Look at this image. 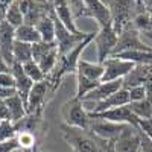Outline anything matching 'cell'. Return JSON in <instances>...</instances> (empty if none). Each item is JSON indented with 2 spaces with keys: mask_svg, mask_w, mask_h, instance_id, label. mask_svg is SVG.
<instances>
[{
  "mask_svg": "<svg viewBox=\"0 0 152 152\" xmlns=\"http://www.w3.org/2000/svg\"><path fill=\"white\" fill-rule=\"evenodd\" d=\"M102 2H104V3L107 5V6H111V5H113L114 2H116V0H102Z\"/></svg>",
  "mask_w": 152,
  "mask_h": 152,
  "instance_id": "cell-42",
  "label": "cell"
},
{
  "mask_svg": "<svg viewBox=\"0 0 152 152\" xmlns=\"http://www.w3.org/2000/svg\"><path fill=\"white\" fill-rule=\"evenodd\" d=\"M20 8L24 15V23L35 24L46 18L53 15L52 2H41V0H20Z\"/></svg>",
  "mask_w": 152,
  "mask_h": 152,
  "instance_id": "cell-6",
  "label": "cell"
},
{
  "mask_svg": "<svg viewBox=\"0 0 152 152\" xmlns=\"http://www.w3.org/2000/svg\"><path fill=\"white\" fill-rule=\"evenodd\" d=\"M75 20H78L81 17H87V8H85V0H67Z\"/></svg>",
  "mask_w": 152,
  "mask_h": 152,
  "instance_id": "cell-33",
  "label": "cell"
},
{
  "mask_svg": "<svg viewBox=\"0 0 152 152\" xmlns=\"http://www.w3.org/2000/svg\"><path fill=\"white\" fill-rule=\"evenodd\" d=\"M35 28H37L38 34H40V37H41V41L55 43V20H53V15L40 20L35 24Z\"/></svg>",
  "mask_w": 152,
  "mask_h": 152,
  "instance_id": "cell-23",
  "label": "cell"
},
{
  "mask_svg": "<svg viewBox=\"0 0 152 152\" xmlns=\"http://www.w3.org/2000/svg\"><path fill=\"white\" fill-rule=\"evenodd\" d=\"M128 125L123 123H114L110 120H104V119H93L90 120V129L93 134H96L99 138H102L105 142H116L119 135L125 131V128Z\"/></svg>",
  "mask_w": 152,
  "mask_h": 152,
  "instance_id": "cell-8",
  "label": "cell"
},
{
  "mask_svg": "<svg viewBox=\"0 0 152 152\" xmlns=\"http://www.w3.org/2000/svg\"><path fill=\"white\" fill-rule=\"evenodd\" d=\"M105 152H116V149H114V142H110V145H108Z\"/></svg>",
  "mask_w": 152,
  "mask_h": 152,
  "instance_id": "cell-41",
  "label": "cell"
},
{
  "mask_svg": "<svg viewBox=\"0 0 152 152\" xmlns=\"http://www.w3.org/2000/svg\"><path fill=\"white\" fill-rule=\"evenodd\" d=\"M149 72H151V66H135L123 79V88L129 90L132 87H138V85H145L148 78H149Z\"/></svg>",
  "mask_w": 152,
  "mask_h": 152,
  "instance_id": "cell-19",
  "label": "cell"
},
{
  "mask_svg": "<svg viewBox=\"0 0 152 152\" xmlns=\"http://www.w3.org/2000/svg\"><path fill=\"white\" fill-rule=\"evenodd\" d=\"M5 20L14 29H17L21 24H24V15H23L21 8H20V0H14V2L9 5V8L6 9V14H5Z\"/></svg>",
  "mask_w": 152,
  "mask_h": 152,
  "instance_id": "cell-27",
  "label": "cell"
},
{
  "mask_svg": "<svg viewBox=\"0 0 152 152\" xmlns=\"http://www.w3.org/2000/svg\"><path fill=\"white\" fill-rule=\"evenodd\" d=\"M140 37H142L140 32L134 28V23H132L131 26H128L119 35V41H117L116 49H114L113 56L123 53V52H131V50H151L152 47L146 46Z\"/></svg>",
  "mask_w": 152,
  "mask_h": 152,
  "instance_id": "cell-7",
  "label": "cell"
},
{
  "mask_svg": "<svg viewBox=\"0 0 152 152\" xmlns=\"http://www.w3.org/2000/svg\"><path fill=\"white\" fill-rule=\"evenodd\" d=\"M134 28L140 32V35L148 37L152 41V14L146 11L138 12L134 18Z\"/></svg>",
  "mask_w": 152,
  "mask_h": 152,
  "instance_id": "cell-24",
  "label": "cell"
},
{
  "mask_svg": "<svg viewBox=\"0 0 152 152\" xmlns=\"http://www.w3.org/2000/svg\"><path fill=\"white\" fill-rule=\"evenodd\" d=\"M17 142L20 149H26V151H34L35 148V134L29 132V131H18L17 135Z\"/></svg>",
  "mask_w": 152,
  "mask_h": 152,
  "instance_id": "cell-31",
  "label": "cell"
},
{
  "mask_svg": "<svg viewBox=\"0 0 152 152\" xmlns=\"http://www.w3.org/2000/svg\"><path fill=\"white\" fill-rule=\"evenodd\" d=\"M116 152H140L142 149V131L138 126L128 125L125 131L114 142Z\"/></svg>",
  "mask_w": 152,
  "mask_h": 152,
  "instance_id": "cell-9",
  "label": "cell"
},
{
  "mask_svg": "<svg viewBox=\"0 0 152 152\" xmlns=\"http://www.w3.org/2000/svg\"><path fill=\"white\" fill-rule=\"evenodd\" d=\"M62 119H64L62 123L75 126V128H82V129H88L91 120L82 100L76 97H72L62 105Z\"/></svg>",
  "mask_w": 152,
  "mask_h": 152,
  "instance_id": "cell-3",
  "label": "cell"
},
{
  "mask_svg": "<svg viewBox=\"0 0 152 152\" xmlns=\"http://www.w3.org/2000/svg\"><path fill=\"white\" fill-rule=\"evenodd\" d=\"M52 6H53V12H55V17L64 24L67 29H70L72 32L78 34L81 32L76 26V20L73 17V12L72 8L69 5L67 0H52Z\"/></svg>",
  "mask_w": 152,
  "mask_h": 152,
  "instance_id": "cell-17",
  "label": "cell"
},
{
  "mask_svg": "<svg viewBox=\"0 0 152 152\" xmlns=\"http://www.w3.org/2000/svg\"><path fill=\"white\" fill-rule=\"evenodd\" d=\"M59 52H58V47L56 49H53L52 52H49L40 62H37L38 66L41 67V70L46 73V76H49L50 73H52V70L55 69V66H56V62H58V59H59Z\"/></svg>",
  "mask_w": 152,
  "mask_h": 152,
  "instance_id": "cell-29",
  "label": "cell"
},
{
  "mask_svg": "<svg viewBox=\"0 0 152 152\" xmlns=\"http://www.w3.org/2000/svg\"><path fill=\"white\" fill-rule=\"evenodd\" d=\"M15 135H17V128L11 120L0 122V143L11 140V138H14Z\"/></svg>",
  "mask_w": 152,
  "mask_h": 152,
  "instance_id": "cell-32",
  "label": "cell"
},
{
  "mask_svg": "<svg viewBox=\"0 0 152 152\" xmlns=\"http://www.w3.org/2000/svg\"><path fill=\"white\" fill-rule=\"evenodd\" d=\"M56 43H44L40 41L37 44H32V58L35 62H40L49 52H52L53 49H56Z\"/></svg>",
  "mask_w": 152,
  "mask_h": 152,
  "instance_id": "cell-30",
  "label": "cell"
},
{
  "mask_svg": "<svg viewBox=\"0 0 152 152\" xmlns=\"http://www.w3.org/2000/svg\"><path fill=\"white\" fill-rule=\"evenodd\" d=\"M76 75L82 76V78L93 81V82H102L104 79V66L99 62H91L87 59H81L78 69H76Z\"/></svg>",
  "mask_w": 152,
  "mask_h": 152,
  "instance_id": "cell-18",
  "label": "cell"
},
{
  "mask_svg": "<svg viewBox=\"0 0 152 152\" xmlns=\"http://www.w3.org/2000/svg\"><path fill=\"white\" fill-rule=\"evenodd\" d=\"M50 88V84L49 81H43V82H37L32 88V91L29 94V99H28V114H38L41 116V111H43V107H44V102H46V94ZM52 90V88H50Z\"/></svg>",
  "mask_w": 152,
  "mask_h": 152,
  "instance_id": "cell-15",
  "label": "cell"
},
{
  "mask_svg": "<svg viewBox=\"0 0 152 152\" xmlns=\"http://www.w3.org/2000/svg\"><path fill=\"white\" fill-rule=\"evenodd\" d=\"M14 43H15V29L3 20L0 23V56H2L8 66L12 67L15 64L14 61Z\"/></svg>",
  "mask_w": 152,
  "mask_h": 152,
  "instance_id": "cell-12",
  "label": "cell"
},
{
  "mask_svg": "<svg viewBox=\"0 0 152 152\" xmlns=\"http://www.w3.org/2000/svg\"><path fill=\"white\" fill-rule=\"evenodd\" d=\"M12 53H14V61L18 62V64H21V66L34 61V58H32V44H29V43H23V41L15 40L14 52Z\"/></svg>",
  "mask_w": 152,
  "mask_h": 152,
  "instance_id": "cell-25",
  "label": "cell"
},
{
  "mask_svg": "<svg viewBox=\"0 0 152 152\" xmlns=\"http://www.w3.org/2000/svg\"><path fill=\"white\" fill-rule=\"evenodd\" d=\"M119 41V34L114 31L113 24L107 28H100L97 34H94V46H96V52H97V62L104 64V62L113 56L114 49L117 46Z\"/></svg>",
  "mask_w": 152,
  "mask_h": 152,
  "instance_id": "cell-4",
  "label": "cell"
},
{
  "mask_svg": "<svg viewBox=\"0 0 152 152\" xmlns=\"http://www.w3.org/2000/svg\"><path fill=\"white\" fill-rule=\"evenodd\" d=\"M102 66H104V79L102 81L125 79V76L135 67V64H132L131 61L122 59L119 56H110Z\"/></svg>",
  "mask_w": 152,
  "mask_h": 152,
  "instance_id": "cell-10",
  "label": "cell"
},
{
  "mask_svg": "<svg viewBox=\"0 0 152 152\" xmlns=\"http://www.w3.org/2000/svg\"><path fill=\"white\" fill-rule=\"evenodd\" d=\"M41 2H52V0H41Z\"/></svg>",
  "mask_w": 152,
  "mask_h": 152,
  "instance_id": "cell-44",
  "label": "cell"
},
{
  "mask_svg": "<svg viewBox=\"0 0 152 152\" xmlns=\"http://www.w3.org/2000/svg\"><path fill=\"white\" fill-rule=\"evenodd\" d=\"M5 104L8 107V111H9L12 123H17V122H20L21 119H24L28 116V107H26L24 100L18 94H14V96H11L9 99H6Z\"/></svg>",
  "mask_w": 152,
  "mask_h": 152,
  "instance_id": "cell-20",
  "label": "cell"
},
{
  "mask_svg": "<svg viewBox=\"0 0 152 152\" xmlns=\"http://www.w3.org/2000/svg\"><path fill=\"white\" fill-rule=\"evenodd\" d=\"M53 20H55V43L58 46L59 55H67L70 50H73L90 35L87 32H78V34L72 32L55 17V12H53Z\"/></svg>",
  "mask_w": 152,
  "mask_h": 152,
  "instance_id": "cell-5",
  "label": "cell"
},
{
  "mask_svg": "<svg viewBox=\"0 0 152 152\" xmlns=\"http://www.w3.org/2000/svg\"><path fill=\"white\" fill-rule=\"evenodd\" d=\"M128 91H129V104L131 102H140V100H145L149 96V93H148L145 85L132 87V88H129Z\"/></svg>",
  "mask_w": 152,
  "mask_h": 152,
  "instance_id": "cell-34",
  "label": "cell"
},
{
  "mask_svg": "<svg viewBox=\"0 0 152 152\" xmlns=\"http://www.w3.org/2000/svg\"><path fill=\"white\" fill-rule=\"evenodd\" d=\"M90 117L93 119H104V120H110L114 123H123V125H132V126H138V119L137 116L131 111L129 104L123 105V107H116L107 110L104 113H96V114H90Z\"/></svg>",
  "mask_w": 152,
  "mask_h": 152,
  "instance_id": "cell-11",
  "label": "cell"
},
{
  "mask_svg": "<svg viewBox=\"0 0 152 152\" xmlns=\"http://www.w3.org/2000/svg\"><path fill=\"white\" fill-rule=\"evenodd\" d=\"M111 20L113 28L119 35L134 23V18L138 12H142L137 0H116L111 6Z\"/></svg>",
  "mask_w": 152,
  "mask_h": 152,
  "instance_id": "cell-2",
  "label": "cell"
},
{
  "mask_svg": "<svg viewBox=\"0 0 152 152\" xmlns=\"http://www.w3.org/2000/svg\"><path fill=\"white\" fill-rule=\"evenodd\" d=\"M11 72H12V75H14V78H15L17 94L24 100V104H26V107H28V99H29V94H31L35 84L26 76V73H24V70H23V66L18 64V62H15V64L11 67Z\"/></svg>",
  "mask_w": 152,
  "mask_h": 152,
  "instance_id": "cell-16",
  "label": "cell"
},
{
  "mask_svg": "<svg viewBox=\"0 0 152 152\" xmlns=\"http://www.w3.org/2000/svg\"><path fill=\"white\" fill-rule=\"evenodd\" d=\"M129 108L138 120L152 119V96H148L145 100H140V102H131Z\"/></svg>",
  "mask_w": 152,
  "mask_h": 152,
  "instance_id": "cell-26",
  "label": "cell"
},
{
  "mask_svg": "<svg viewBox=\"0 0 152 152\" xmlns=\"http://www.w3.org/2000/svg\"><path fill=\"white\" fill-rule=\"evenodd\" d=\"M143 5H145V11L152 14V0H143Z\"/></svg>",
  "mask_w": 152,
  "mask_h": 152,
  "instance_id": "cell-40",
  "label": "cell"
},
{
  "mask_svg": "<svg viewBox=\"0 0 152 152\" xmlns=\"http://www.w3.org/2000/svg\"><path fill=\"white\" fill-rule=\"evenodd\" d=\"M120 88H123V79H119V81H102L94 90H91L81 100L82 102H88V104H97V102H100V100L110 97L111 94L117 93Z\"/></svg>",
  "mask_w": 152,
  "mask_h": 152,
  "instance_id": "cell-13",
  "label": "cell"
},
{
  "mask_svg": "<svg viewBox=\"0 0 152 152\" xmlns=\"http://www.w3.org/2000/svg\"><path fill=\"white\" fill-rule=\"evenodd\" d=\"M116 56L131 61L135 66H152V49L151 50H131V52H123Z\"/></svg>",
  "mask_w": 152,
  "mask_h": 152,
  "instance_id": "cell-21",
  "label": "cell"
},
{
  "mask_svg": "<svg viewBox=\"0 0 152 152\" xmlns=\"http://www.w3.org/2000/svg\"><path fill=\"white\" fill-rule=\"evenodd\" d=\"M15 40L23 41V43H29V44H37L41 41V37H40L35 26L24 23L20 28L15 29Z\"/></svg>",
  "mask_w": 152,
  "mask_h": 152,
  "instance_id": "cell-22",
  "label": "cell"
},
{
  "mask_svg": "<svg viewBox=\"0 0 152 152\" xmlns=\"http://www.w3.org/2000/svg\"><path fill=\"white\" fill-rule=\"evenodd\" d=\"M137 3H138V6H140V9H142V11H145V5H143V0H137Z\"/></svg>",
  "mask_w": 152,
  "mask_h": 152,
  "instance_id": "cell-43",
  "label": "cell"
},
{
  "mask_svg": "<svg viewBox=\"0 0 152 152\" xmlns=\"http://www.w3.org/2000/svg\"><path fill=\"white\" fill-rule=\"evenodd\" d=\"M23 70H24L26 76H28V78H29L34 84H37V82H43V81L47 79L46 73L41 70V67L38 66L35 61H31V62H28V64H24V66H23Z\"/></svg>",
  "mask_w": 152,
  "mask_h": 152,
  "instance_id": "cell-28",
  "label": "cell"
},
{
  "mask_svg": "<svg viewBox=\"0 0 152 152\" xmlns=\"http://www.w3.org/2000/svg\"><path fill=\"white\" fill-rule=\"evenodd\" d=\"M59 131L62 138L75 152H105L110 145V142L99 138L90 129L75 128V126L61 123Z\"/></svg>",
  "mask_w": 152,
  "mask_h": 152,
  "instance_id": "cell-1",
  "label": "cell"
},
{
  "mask_svg": "<svg viewBox=\"0 0 152 152\" xmlns=\"http://www.w3.org/2000/svg\"><path fill=\"white\" fill-rule=\"evenodd\" d=\"M140 152H152V140L143 131H142V149H140Z\"/></svg>",
  "mask_w": 152,
  "mask_h": 152,
  "instance_id": "cell-37",
  "label": "cell"
},
{
  "mask_svg": "<svg viewBox=\"0 0 152 152\" xmlns=\"http://www.w3.org/2000/svg\"><path fill=\"white\" fill-rule=\"evenodd\" d=\"M14 94H17L15 88H8V87L0 85V100H6L11 96H14Z\"/></svg>",
  "mask_w": 152,
  "mask_h": 152,
  "instance_id": "cell-38",
  "label": "cell"
},
{
  "mask_svg": "<svg viewBox=\"0 0 152 152\" xmlns=\"http://www.w3.org/2000/svg\"><path fill=\"white\" fill-rule=\"evenodd\" d=\"M20 146H18V142H17V138H11V140L8 142H2L0 143V152H14L17 151Z\"/></svg>",
  "mask_w": 152,
  "mask_h": 152,
  "instance_id": "cell-36",
  "label": "cell"
},
{
  "mask_svg": "<svg viewBox=\"0 0 152 152\" xmlns=\"http://www.w3.org/2000/svg\"><path fill=\"white\" fill-rule=\"evenodd\" d=\"M0 85L8 87V88H15V78L12 75V72L0 73Z\"/></svg>",
  "mask_w": 152,
  "mask_h": 152,
  "instance_id": "cell-35",
  "label": "cell"
},
{
  "mask_svg": "<svg viewBox=\"0 0 152 152\" xmlns=\"http://www.w3.org/2000/svg\"><path fill=\"white\" fill-rule=\"evenodd\" d=\"M5 72H11V67L8 66V62L0 56V73H5Z\"/></svg>",
  "mask_w": 152,
  "mask_h": 152,
  "instance_id": "cell-39",
  "label": "cell"
},
{
  "mask_svg": "<svg viewBox=\"0 0 152 152\" xmlns=\"http://www.w3.org/2000/svg\"><path fill=\"white\" fill-rule=\"evenodd\" d=\"M85 8H87V17L94 18V21L99 24V29L113 24L111 9L102 0H85Z\"/></svg>",
  "mask_w": 152,
  "mask_h": 152,
  "instance_id": "cell-14",
  "label": "cell"
}]
</instances>
